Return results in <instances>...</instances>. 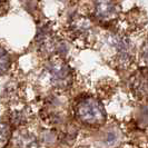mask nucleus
Segmentation results:
<instances>
[{"mask_svg":"<svg viewBox=\"0 0 148 148\" xmlns=\"http://www.w3.org/2000/svg\"><path fill=\"white\" fill-rule=\"evenodd\" d=\"M137 123L139 126L148 127V106H143L137 114Z\"/></svg>","mask_w":148,"mask_h":148,"instance_id":"7","label":"nucleus"},{"mask_svg":"<svg viewBox=\"0 0 148 148\" xmlns=\"http://www.w3.org/2000/svg\"><path fill=\"white\" fill-rule=\"evenodd\" d=\"M9 136H10V129L9 126L6 125L5 123H1L0 121V146L5 145L9 139Z\"/></svg>","mask_w":148,"mask_h":148,"instance_id":"8","label":"nucleus"},{"mask_svg":"<svg viewBox=\"0 0 148 148\" xmlns=\"http://www.w3.org/2000/svg\"><path fill=\"white\" fill-rule=\"evenodd\" d=\"M111 46L117 51V59L119 65H129L133 59V47L129 39L125 36L116 35L111 38Z\"/></svg>","mask_w":148,"mask_h":148,"instance_id":"5","label":"nucleus"},{"mask_svg":"<svg viewBox=\"0 0 148 148\" xmlns=\"http://www.w3.org/2000/svg\"><path fill=\"white\" fill-rule=\"evenodd\" d=\"M120 12L119 0H95L94 1V15L99 21H114Z\"/></svg>","mask_w":148,"mask_h":148,"instance_id":"3","label":"nucleus"},{"mask_svg":"<svg viewBox=\"0 0 148 148\" xmlns=\"http://www.w3.org/2000/svg\"><path fill=\"white\" fill-rule=\"evenodd\" d=\"M47 71L53 87L66 89L71 86L74 78L73 70L62 59L55 58L50 60L47 65Z\"/></svg>","mask_w":148,"mask_h":148,"instance_id":"2","label":"nucleus"},{"mask_svg":"<svg viewBox=\"0 0 148 148\" xmlns=\"http://www.w3.org/2000/svg\"><path fill=\"white\" fill-rule=\"evenodd\" d=\"M140 57H141V60L148 66V39L147 40H145V42H144L143 46H141Z\"/></svg>","mask_w":148,"mask_h":148,"instance_id":"9","label":"nucleus"},{"mask_svg":"<svg viewBox=\"0 0 148 148\" xmlns=\"http://www.w3.org/2000/svg\"><path fill=\"white\" fill-rule=\"evenodd\" d=\"M129 87L137 98L148 97V68H140L130 76Z\"/></svg>","mask_w":148,"mask_h":148,"instance_id":"4","label":"nucleus"},{"mask_svg":"<svg viewBox=\"0 0 148 148\" xmlns=\"http://www.w3.org/2000/svg\"><path fill=\"white\" fill-rule=\"evenodd\" d=\"M10 66L9 55L2 48H0V75L5 74Z\"/></svg>","mask_w":148,"mask_h":148,"instance_id":"6","label":"nucleus"},{"mask_svg":"<svg viewBox=\"0 0 148 148\" xmlns=\"http://www.w3.org/2000/svg\"><path fill=\"white\" fill-rule=\"evenodd\" d=\"M77 120L87 126H99L106 120V111L101 101L92 96L80 97L74 106Z\"/></svg>","mask_w":148,"mask_h":148,"instance_id":"1","label":"nucleus"}]
</instances>
